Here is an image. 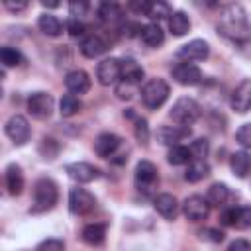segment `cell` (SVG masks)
<instances>
[{"label": "cell", "instance_id": "1", "mask_svg": "<svg viewBox=\"0 0 251 251\" xmlns=\"http://www.w3.org/2000/svg\"><path fill=\"white\" fill-rule=\"evenodd\" d=\"M218 31L224 37L231 39L233 43L245 45L251 39V25H249V20H247L245 10L239 4H229L222 12V16H220Z\"/></svg>", "mask_w": 251, "mask_h": 251}, {"label": "cell", "instance_id": "2", "mask_svg": "<svg viewBox=\"0 0 251 251\" xmlns=\"http://www.w3.org/2000/svg\"><path fill=\"white\" fill-rule=\"evenodd\" d=\"M59 198V190L55 180L43 176L39 180H35L33 184V206H31V214H39V212H47L57 204Z\"/></svg>", "mask_w": 251, "mask_h": 251}, {"label": "cell", "instance_id": "3", "mask_svg": "<svg viewBox=\"0 0 251 251\" xmlns=\"http://www.w3.org/2000/svg\"><path fill=\"white\" fill-rule=\"evenodd\" d=\"M169 94H171V88L163 78H151L141 88V100L151 110L161 108L165 104V100L169 98Z\"/></svg>", "mask_w": 251, "mask_h": 251}, {"label": "cell", "instance_id": "4", "mask_svg": "<svg viewBox=\"0 0 251 251\" xmlns=\"http://www.w3.org/2000/svg\"><path fill=\"white\" fill-rule=\"evenodd\" d=\"M198 116H200V106L194 98H188V96L178 98L171 108L173 122H176L178 126H184V127L192 126L198 120Z\"/></svg>", "mask_w": 251, "mask_h": 251}, {"label": "cell", "instance_id": "5", "mask_svg": "<svg viewBox=\"0 0 251 251\" xmlns=\"http://www.w3.org/2000/svg\"><path fill=\"white\" fill-rule=\"evenodd\" d=\"M53 96L49 92H33L29 98H27V112L37 118V120H45L53 114Z\"/></svg>", "mask_w": 251, "mask_h": 251}, {"label": "cell", "instance_id": "6", "mask_svg": "<svg viewBox=\"0 0 251 251\" xmlns=\"http://www.w3.org/2000/svg\"><path fill=\"white\" fill-rule=\"evenodd\" d=\"M159 182V175H157V167L151 161H139L135 167V186L141 192H151V188Z\"/></svg>", "mask_w": 251, "mask_h": 251}, {"label": "cell", "instance_id": "7", "mask_svg": "<svg viewBox=\"0 0 251 251\" xmlns=\"http://www.w3.org/2000/svg\"><path fill=\"white\" fill-rule=\"evenodd\" d=\"M96 78L102 86H110V84H116L120 78H122V61L118 59H104L98 63L96 67Z\"/></svg>", "mask_w": 251, "mask_h": 251}, {"label": "cell", "instance_id": "8", "mask_svg": "<svg viewBox=\"0 0 251 251\" xmlns=\"http://www.w3.org/2000/svg\"><path fill=\"white\" fill-rule=\"evenodd\" d=\"M96 206V198L86 190V188H73L69 194V210L73 214L84 216L90 210H94Z\"/></svg>", "mask_w": 251, "mask_h": 251}, {"label": "cell", "instance_id": "9", "mask_svg": "<svg viewBox=\"0 0 251 251\" xmlns=\"http://www.w3.org/2000/svg\"><path fill=\"white\" fill-rule=\"evenodd\" d=\"M182 212H184L186 220H190V222H202L210 214V202L204 196H198V194L188 196L184 200V204H182Z\"/></svg>", "mask_w": 251, "mask_h": 251}, {"label": "cell", "instance_id": "10", "mask_svg": "<svg viewBox=\"0 0 251 251\" xmlns=\"http://www.w3.org/2000/svg\"><path fill=\"white\" fill-rule=\"evenodd\" d=\"M6 135L16 143V145H24L27 139H29V133H31V129H29V124H27V120L24 118V116H20V114H14L8 122H6Z\"/></svg>", "mask_w": 251, "mask_h": 251}, {"label": "cell", "instance_id": "11", "mask_svg": "<svg viewBox=\"0 0 251 251\" xmlns=\"http://www.w3.org/2000/svg\"><path fill=\"white\" fill-rule=\"evenodd\" d=\"M229 104L237 114H245L251 110V78H243L235 86V90L231 92Z\"/></svg>", "mask_w": 251, "mask_h": 251}, {"label": "cell", "instance_id": "12", "mask_svg": "<svg viewBox=\"0 0 251 251\" xmlns=\"http://www.w3.org/2000/svg\"><path fill=\"white\" fill-rule=\"evenodd\" d=\"M180 59H184V63H190V61H204L208 55H210V45L204 41V39H192L188 43H184L178 53H176Z\"/></svg>", "mask_w": 251, "mask_h": 251}, {"label": "cell", "instance_id": "13", "mask_svg": "<svg viewBox=\"0 0 251 251\" xmlns=\"http://www.w3.org/2000/svg\"><path fill=\"white\" fill-rule=\"evenodd\" d=\"M173 78L182 86H194L202 80V71L194 63H178L173 69Z\"/></svg>", "mask_w": 251, "mask_h": 251}, {"label": "cell", "instance_id": "14", "mask_svg": "<svg viewBox=\"0 0 251 251\" xmlns=\"http://www.w3.org/2000/svg\"><path fill=\"white\" fill-rule=\"evenodd\" d=\"M65 171L69 173V176L73 178V180H76V182H92V180H96L98 176H100V171L94 167V165H90V163H84V161H78V163H69L67 167H65Z\"/></svg>", "mask_w": 251, "mask_h": 251}, {"label": "cell", "instance_id": "15", "mask_svg": "<svg viewBox=\"0 0 251 251\" xmlns=\"http://www.w3.org/2000/svg\"><path fill=\"white\" fill-rule=\"evenodd\" d=\"M120 145H122V139H120L116 133L104 131V133H100V135L96 137V141H94V151H96L100 157L110 159V157L120 149Z\"/></svg>", "mask_w": 251, "mask_h": 251}, {"label": "cell", "instance_id": "16", "mask_svg": "<svg viewBox=\"0 0 251 251\" xmlns=\"http://www.w3.org/2000/svg\"><path fill=\"white\" fill-rule=\"evenodd\" d=\"M65 86H67V90L71 92V94H86L88 90H90V76L84 73V71H80V69H76V71H71V73H67V76H65Z\"/></svg>", "mask_w": 251, "mask_h": 251}, {"label": "cell", "instance_id": "17", "mask_svg": "<svg viewBox=\"0 0 251 251\" xmlns=\"http://www.w3.org/2000/svg\"><path fill=\"white\" fill-rule=\"evenodd\" d=\"M188 133H190V129L184 127V126H161L157 129V141L163 143V145H173L175 147Z\"/></svg>", "mask_w": 251, "mask_h": 251}, {"label": "cell", "instance_id": "18", "mask_svg": "<svg viewBox=\"0 0 251 251\" xmlns=\"http://www.w3.org/2000/svg\"><path fill=\"white\" fill-rule=\"evenodd\" d=\"M4 176H6V188H8V192L12 196L22 194V190H24V173H22L20 165H16V163L8 165Z\"/></svg>", "mask_w": 251, "mask_h": 251}, {"label": "cell", "instance_id": "19", "mask_svg": "<svg viewBox=\"0 0 251 251\" xmlns=\"http://www.w3.org/2000/svg\"><path fill=\"white\" fill-rule=\"evenodd\" d=\"M155 210L165 218V220H175L178 214V202L173 194H159L153 202Z\"/></svg>", "mask_w": 251, "mask_h": 251}, {"label": "cell", "instance_id": "20", "mask_svg": "<svg viewBox=\"0 0 251 251\" xmlns=\"http://www.w3.org/2000/svg\"><path fill=\"white\" fill-rule=\"evenodd\" d=\"M106 49H108L106 41H104L100 35H96V33L84 37L82 43H80V53H82L84 57H88V59H96V57H100Z\"/></svg>", "mask_w": 251, "mask_h": 251}, {"label": "cell", "instance_id": "21", "mask_svg": "<svg viewBox=\"0 0 251 251\" xmlns=\"http://www.w3.org/2000/svg\"><path fill=\"white\" fill-rule=\"evenodd\" d=\"M229 167L237 178H245L251 171V155L247 151H235L229 159Z\"/></svg>", "mask_w": 251, "mask_h": 251}, {"label": "cell", "instance_id": "22", "mask_svg": "<svg viewBox=\"0 0 251 251\" xmlns=\"http://www.w3.org/2000/svg\"><path fill=\"white\" fill-rule=\"evenodd\" d=\"M80 237L84 243L88 245H102L104 239H106V224H88L82 227L80 231Z\"/></svg>", "mask_w": 251, "mask_h": 251}, {"label": "cell", "instance_id": "23", "mask_svg": "<svg viewBox=\"0 0 251 251\" xmlns=\"http://www.w3.org/2000/svg\"><path fill=\"white\" fill-rule=\"evenodd\" d=\"M141 39H143V43L149 45V47H159V45L165 41V33H163V29H161L159 24L151 22V24H145V25H143V29H141Z\"/></svg>", "mask_w": 251, "mask_h": 251}, {"label": "cell", "instance_id": "24", "mask_svg": "<svg viewBox=\"0 0 251 251\" xmlns=\"http://www.w3.org/2000/svg\"><path fill=\"white\" fill-rule=\"evenodd\" d=\"M208 175H210V165L206 161H198V159H194L192 163H188V167L184 171V178L188 182H198V180L206 178Z\"/></svg>", "mask_w": 251, "mask_h": 251}, {"label": "cell", "instance_id": "25", "mask_svg": "<svg viewBox=\"0 0 251 251\" xmlns=\"http://www.w3.org/2000/svg\"><path fill=\"white\" fill-rule=\"evenodd\" d=\"M37 25H39V29H41L45 35H49V37H57V35H61V31H63L61 22H59L53 14H41L39 20H37Z\"/></svg>", "mask_w": 251, "mask_h": 251}, {"label": "cell", "instance_id": "26", "mask_svg": "<svg viewBox=\"0 0 251 251\" xmlns=\"http://www.w3.org/2000/svg\"><path fill=\"white\" fill-rule=\"evenodd\" d=\"M169 29H171V33L173 35H176V37H180V35H184L188 29H190V20H188V16L184 14V12H173L171 14V18H169Z\"/></svg>", "mask_w": 251, "mask_h": 251}, {"label": "cell", "instance_id": "27", "mask_svg": "<svg viewBox=\"0 0 251 251\" xmlns=\"http://www.w3.org/2000/svg\"><path fill=\"white\" fill-rule=\"evenodd\" d=\"M122 78H124V82L137 84L143 78V69L133 59H126V61H122Z\"/></svg>", "mask_w": 251, "mask_h": 251}, {"label": "cell", "instance_id": "28", "mask_svg": "<svg viewBox=\"0 0 251 251\" xmlns=\"http://www.w3.org/2000/svg\"><path fill=\"white\" fill-rule=\"evenodd\" d=\"M227 196H229L227 186H226L224 182H214V184L208 188L206 200L210 202V206H222V204H226Z\"/></svg>", "mask_w": 251, "mask_h": 251}, {"label": "cell", "instance_id": "29", "mask_svg": "<svg viewBox=\"0 0 251 251\" xmlns=\"http://www.w3.org/2000/svg\"><path fill=\"white\" fill-rule=\"evenodd\" d=\"M98 16H100L102 22L112 24V22H118L122 18V8L116 2H102L98 6Z\"/></svg>", "mask_w": 251, "mask_h": 251}, {"label": "cell", "instance_id": "30", "mask_svg": "<svg viewBox=\"0 0 251 251\" xmlns=\"http://www.w3.org/2000/svg\"><path fill=\"white\" fill-rule=\"evenodd\" d=\"M80 108H82V104H80L78 96H75V94H65V96L61 98L59 112H61L63 118H71V116H75Z\"/></svg>", "mask_w": 251, "mask_h": 251}, {"label": "cell", "instance_id": "31", "mask_svg": "<svg viewBox=\"0 0 251 251\" xmlns=\"http://www.w3.org/2000/svg\"><path fill=\"white\" fill-rule=\"evenodd\" d=\"M171 6L169 4H165V2H149V6H147V12H145V16L147 18H151L155 24L159 22V20H165V18H171Z\"/></svg>", "mask_w": 251, "mask_h": 251}, {"label": "cell", "instance_id": "32", "mask_svg": "<svg viewBox=\"0 0 251 251\" xmlns=\"http://www.w3.org/2000/svg\"><path fill=\"white\" fill-rule=\"evenodd\" d=\"M190 159H192V153H190V149L184 147V145H175V147H171V151H169V155H167V161H169L171 165H186Z\"/></svg>", "mask_w": 251, "mask_h": 251}, {"label": "cell", "instance_id": "33", "mask_svg": "<svg viewBox=\"0 0 251 251\" xmlns=\"http://www.w3.org/2000/svg\"><path fill=\"white\" fill-rule=\"evenodd\" d=\"M0 61H2L4 67H18V65L24 61V57H22V53H20L18 49H14V47H2V49H0Z\"/></svg>", "mask_w": 251, "mask_h": 251}, {"label": "cell", "instance_id": "34", "mask_svg": "<svg viewBox=\"0 0 251 251\" xmlns=\"http://www.w3.org/2000/svg\"><path fill=\"white\" fill-rule=\"evenodd\" d=\"M233 227H237V229L251 227V206H239V208H235Z\"/></svg>", "mask_w": 251, "mask_h": 251}, {"label": "cell", "instance_id": "35", "mask_svg": "<svg viewBox=\"0 0 251 251\" xmlns=\"http://www.w3.org/2000/svg\"><path fill=\"white\" fill-rule=\"evenodd\" d=\"M208 139H204V137H200V139H196L192 145H190V153H192V159H198V161H204L206 159V155H208Z\"/></svg>", "mask_w": 251, "mask_h": 251}, {"label": "cell", "instance_id": "36", "mask_svg": "<svg viewBox=\"0 0 251 251\" xmlns=\"http://www.w3.org/2000/svg\"><path fill=\"white\" fill-rule=\"evenodd\" d=\"M235 139H237V143H239V145H243V147L251 149V122H249V124H243V126L237 129Z\"/></svg>", "mask_w": 251, "mask_h": 251}, {"label": "cell", "instance_id": "37", "mask_svg": "<svg viewBox=\"0 0 251 251\" xmlns=\"http://www.w3.org/2000/svg\"><path fill=\"white\" fill-rule=\"evenodd\" d=\"M35 251H65V243L61 239H45L35 247Z\"/></svg>", "mask_w": 251, "mask_h": 251}, {"label": "cell", "instance_id": "38", "mask_svg": "<svg viewBox=\"0 0 251 251\" xmlns=\"http://www.w3.org/2000/svg\"><path fill=\"white\" fill-rule=\"evenodd\" d=\"M86 10H88V4H86V2H76V0H75V2L69 4V12H71V16L76 18V20H80V16H84Z\"/></svg>", "mask_w": 251, "mask_h": 251}, {"label": "cell", "instance_id": "39", "mask_svg": "<svg viewBox=\"0 0 251 251\" xmlns=\"http://www.w3.org/2000/svg\"><path fill=\"white\" fill-rule=\"evenodd\" d=\"M135 137L139 139V141H143V143H147V139H149V127H147V122L145 120H137V124H135Z\"/></svg>", "mask_w": 251, "mask_h": 251}, {"label": "cell", "instance_id": "40", "mask_svg": "<svg viewBox=\"0 0 251 251\" xmlns=\"http://www.w3.org/2000/svg\"><path fill=\"white\" fill-rule=\"evenodd\" d=\"M67 29H69V33H71L73 37H76V35H82V33H84V24H82L80 20H76V18H71V20L67 22Z\"/></svg>", "mask_w": 251, "mask_h": 251}, {"label": "cell", "instance_id": "41", "mask_svg": "<svg viewBox=\"0 0 251 251\" xmlns=\"http://www.w3.org/2000/svg\"><path fill=\"white\" fill-rule=\"evenodd\" d=\"M135 84H129V82H122L118 88H116V94H118V98H126V100H129L133 94H131V88H133Z\"/></svg>", "mask_w": 251, "mask_h": 251}, {"label": "cell", "instance_id": "42", "mask_svg": "<svg viewBox=\"0 0 251 251\" xmlns=\"http://www.w3.org/2000/svg\"><path fill=\"white\" fill-rule=\"evenodd\" d=\"M200 235H202L204 239H210V241H222V239H224V233H222V231H218V229H212V227L202 229V231H200Z\"/></svg>", "mask_w": 251, "mask_h": 251}, {"label": "cell", "instance_id": "43", "mask_svg": "<svg viewBox=\"0 0 251 251\" xmlns=\"http://www.w3.org/2000/svg\"><path fill=\"white\" fill-rule=\"evenodd\" d=\"M227 251H251V243H249L247 239H235V241L227 247Z\"/></svg>", "mask_w": 251, "mask_h": 251}, {"label": "cell", "instance_id": "44", "mask_svg": "<svg viewBox=\"0 0 251 251\" xmlns=\"http://www.w3.org/2000/svg\"><path fill=\"white\" fill-rule=\"evenodd\" d=\"M141 29H143V25H139V24H126L124 25V33L127 35V37H133V35H141Z\"/></svg>", "mask_w": 251, "mask_h": 251}, {"label": "cell", "instance_id": "45", "mask_svg": "<svg viewBox=\"0 0 251 251\" xmlns=\"http://www.w3.org/2000/svg\"><path fill=\"white\" fill-rule=\"evenodd\" d=\"M233 220H235V208H229L222 214V224L224 226H233Z\"/></svg>", "mask_w": 251, "mask_h": 251}, {"label": "cell", "instance_id": "46", "mask_svg": "<svg viewBox=\"0 0 251 251\" xmlns=\"http://www.w3.org/2000/svg\"><path fill=\"white\" fill-rule=\"evenodd\" d=\"M4 6H6L8 10H14V12H18V10H24L27 4H25V2H10V0H4Z\"/></svg>", "mask_w": 251, "mask_h": 251}, {"label": "cell", "instance_id": "47", "mask_svg": "<svg viewBox=\"0 0 251 251\" xmlns=\"http://www.w3.org/2000/svg\"><path fill=\"white\" fill-rule=\"evenodd\" d=\"M45 8H57L59 6V2H41Z\"/></svg>", "mask_w": 251, "mask_h": 251}]
</instances>
